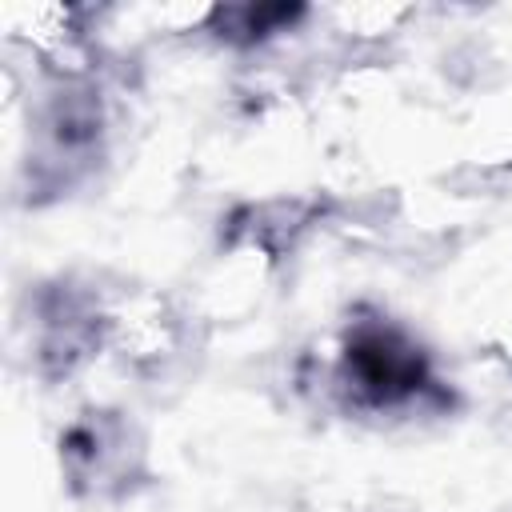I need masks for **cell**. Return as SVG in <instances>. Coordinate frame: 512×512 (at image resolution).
Returning <instances> with one entry per match:
<instances>
[{
    "label": "cell",
    "instance_id": "obj_1",
    "mask_svg": "<svg viewBox=\"0 0 512 512\" xmlns=\"http://www.w3.org/2000/svg\"><path fill=\"white\" fill-rule=\"evenodd\" d=\"M312 384L352 416H416L452 404L428 352L388 316L348 320L332 352L320 356Z\"/></svg>",
    "mask_w": 512,
    "mask_h": 512
},
{
    "label": "cell",
    "instance_id": "obj_2",
    "mask_svg": "<svg viewBox=\"0 0 512 512\" xmlns=\"http://www.w3.org/2000/svg\"><path fill=\"white\" fill-rule=\"evenodd\" d=\"M136 460H140V444L120 412L88 408L72 416L60 432V468L76 492L88 496L120 492L136 476Z\"/></svg>",
    "mask_w": 512,
    "mask_h": 512
}]
</instances>
